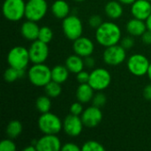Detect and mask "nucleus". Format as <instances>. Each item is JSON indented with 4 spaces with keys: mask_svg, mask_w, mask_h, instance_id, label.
<instances>
[{
    "mask_svg": "<svg viewBox=\"0 0 151 151\" xmlns=\"http://www.w3.org/2000/svg\"><path fill=\"white\" fill-rule=\"evenodd\" d=\"M121 35L120 27L117 24L111 21H106L103 22L101 26L96 28L95 35L96 42L100 45L107 48L119 44L121 41Z\"/></svg>",
    "mask_w": 151,
    "mask_h": 151,
    "instance_id": "f257e3e1",
    "label": "nucleus"
},
{
    "mask_svg": "<svg viewBox=\"0 0 151 151\" xmlns=\"http://www.w3.org/2000/svg\"><path fill=\"white\" fill-rule=\"evenodd\" d=\"M28 80L36 87H45L51 81V69L44 63L34 64L28 70Z\"/></svg>",
    "mask_w": 151,
    "mask_h": 151,
    "instance_id": "f03ea898",
    "label": "nucleus"
},
{
    "mask_svg": "<svg viewBox=\"0 0 151 151\" xmlns=\"http://www.w3.org/2000/svg\"><path fill=\"white\" fill-rule=\"evenodd\" d=\"M38 127L44 134H58L63 128V122L54 113H42L38 119Z\"/></svg>",
    "mask_w": 151,
    "mask_h": 151,
    "instance_id": "7ed1b4c3",
    "label": "nucleus"
},
{
    "mask_svg": "<svg viewBox=\"0 0 151 151\" xmlns=\"http://www.w3.org/2000/svg\"><path fill=\"white\" fill-rule=\"evenodd\" d=\"M4 17L9 21H19L25 17L26 3L24 0H4L3 4Z\"/></svg>",
    "mask_w": 151,
    "mask_h": 151,
    "instance_id": "20e7f679",
    "label": "nucleus"
},
{
    "mask_svg": "<svg viewBox=\"0 0 151 151\" xmlns=\"http://www.w3.org/2000/svg\"><path fill=\"white\" fill-rule=\"evenodd\" d=\"M30 61L29 52L25 47L15 46L7 55V62L10 66L19 70H26Z\"/></svg>",
    "mask_w": 151,
    "mask_h": 151,
    "instance_id": "39448f33",
    "label": "nucleus"
},
{
    "mask_svg": "<svg viewBox=\"0 0 151 151\" xmlns=\"http://www.w3.org/2000/svg\"><path fill=\"white\" fill-rule=\"evenodd\" d=\"M62 29L67 39L74 41L82 35V21L76 15H69L63 19Z\"/></svg>",
    "mask_w": 151,
    "mask_h": 151,
    "instance_id": "423d86ee",
    "label": "nucleus"
},
{
    "mask_svg": "<svg viewBox=\"0 0 151 151\" xmlns=\"http://www.w3.org/2000/svg\"><path fill=\"white\" fill-rule=\"evenodd\" d=\"M47 11L48 4L46 0H28L26 3L25 17L27 19L37 22L45 17Z\"/></svg>",
    "mask_w": 151,
    "mask_h": 151,
    "instance_id": "0eeeda50",
    "label": "nucleus"
},
{
    "mask_svg": "<svg viewBox=\"0 0 151 151\" xmlns=\"http://www.w3.org/2000/svg\"><path fill=\"white\" fill-rule=\"evenodd\" d=\"M150 62L148 58L142 54H134L127 59V68L129 72L137 77L144 76L148 73Z\"/></svg>",
    "mask_w": 151,
    "mask_h": 151,
    "instance_id": "6e6552de",
    "label": "nucleus"
},
{
    "mask_svg": "<svg viewBox=\"0 0 151 151\" xmlns=\"http://www.w3.org/2000/svg\"><path fill=\"white\" fill-rule=\"evenodd\" d=\"M111 81V75L105 68H96L89 75L88 84L96 91H103L106 89Z\"/></svg>",
    "mask_w": 151,
    "mask_h": 151,
    "instance_id": "1a4fd4ad",
    "label": "nucleus"
},
{
    "mask_svg": "<svg viewBox=\"0 0 151 151\" xmlns=\"http://www.w3.org/2000/svg\"><path fill=\"white\" fill-rule=\"evenodd\" d=\"M126 50H127L124 49L120 44L107 47L104 51L103 59L104 63L108 65H119L122 64L127 58Z\"/></svg>",
    "mask_w": 151,
    "mask_h": 151,
    "instance_id": "9d476101",
    "label": "nucleus"
},
{
    "mask_svg": "<svg viewBox=\"0 0 151 151\" xmlns=\"http://www.w3.org/2000/svg\"><path fill=\"white\" fill-rule=\"evenodd\" d=\"M28 52L30 61L33 64H42L47 60L50 50L48 43L37 39L32 42L28 49Z\"/></svg>",
    "mask_w": 151,
    "mask_h": 151,
    "instance_id": "9b49d317",
    "label": "nucleus"
},
{
    "mask_svg": "<svg viewBox=\"0 0 151 151\" xmlns=\"http://www.w3.org/2000/svg\"><path fill=\"white\" fill-rule=\"evenodd\" d=\"M83 127L84 124L81 118L73 114L67 115L63 122V128L65 133L71 137L79 136L83 130Z\"/></svg>",
    "mask_w": 151,
    "mask_h": 151,
    "instance_id": "f8f14e48",
    "label": "nucleus"
},
{
    "mask_svg": "<svg viewBox=\"0 0 151 151\" xmlns=\"http://www.w3.org/2000/svg\"><path fill=\"white\" fill-rule=\"evenodd\" d=\"M81 118L85 127L92 128L97 127L101 123L103 119V112L100 108L92 105L84 110Z\"/></svg>",
    "mask_w": 151,
    "mask_h": 151,
    "instance_id": "ddd939ff",
    "label": "nucleus"
},
{
    "mask_svg": "<svg viewBox=\"0 0 151 151\" xmlns=\"http://www.w3.org/2000/svg\"><path fill=\"white\" fill-rule=\"evenodd\" d=\"M37 151H59L62 144L57 134H44L36 142Z\"/></svg>",
    "mask_w": 151,
    "mask_h": 151,
    "instance_id": "4468645a",
    "label": "nucleus"
},
{
    "mask_svg": "<svg viewBox=\"0 0 151 151\" xmlns=\"http://www.w3.org/2000/svg\"><path fill=\"white\" fill-rule=\"evenodd\" d=\"M73 49L75 54L81 56V58H86L93 54L95 45L91 39L85 36H81L73 41Z\"/></svg>",
    "mask_w": 151,
    "mask_h": 151,
    "instance_id": "2eb2a0df",
    "label": "nucleus"
},
{
    "mask_svg": "<svg viewBox=\"0 0 151 151\" xmlns=\"http://www.w3.org/2000/svg\"><path fill=\"white\" fill-rule=\"evenodd\" d=\"M131 13L134 18L146 20L151 14V2L149 0H136L131 5Z\"/></svg>",
    "mask_w": 151,
    "mask_h": 151,
    "instance_id": "dca6fc26",
    "label": "nucleus"
},
{
    "mask_svg": "<svg viewBox=\"0 0 151 151\" xmlns=\"http://www.w3.org/2000/svg\"><path fill=\"white\" fill-rule=\"evenodd\" d=\"M39 31H40V27H38L36 22L29 19L25 21L20 27V33L22 36L26 40L31 42H34L38 39Z\"/></svg>",
    "mask_w": 151,
    "mask_h": 151,
    "instance_id": "f3484780",
    "label": "nucleus"
},
{
    "mask_svg": "<svg viewBox=\"0 0 151 151\" xmlns=\"http://www.w3.org/2000/svg\"><path fill=\"white\" fill-rule=\"evenodd\" d=\"M126 28L129 35L132 36H142L144 34V32L148 29L146 21L136 18L130 19L127 23Z\"/></svg>",
    "mask_w": 151,
    "mask_h": 151,
    "instance_id": "a211bd4d",
    "label": "nucleus"
},
{
    "mask_svg": "<svg viewBox=\"0 0 151 151\" xmlns=\"http://www.w3.org/2000/svg\"><path fill=\"white\" fill-rule=\"evenodd\" d=\"M95 89L88 83L80 84L76 90V98L82 104H88L92 101L94 97Z\"/></svg>",
    "mask_w": 151,
    "mask_h": 151,
    "instance_id": "6ab92c4d",
    "label": "nucleus"
},
{
    "mask_svg": "<svg viewBox=\"0 0 151 151\" xmlns=\"http://www.w3.org/2000/svg\"><path fill=\"white\" fill-rule=\"evenodd\" d=\"M51 12L57 19H64L70 13V5L65 0H56L51 5Z\"/></svg>",
    "mask_w": 151,
    "mask_h": 151,
    "instance_id": "aec40b11",
    "label": "nucleus"
},
{
    "mask_svg": "<svg viewBox=\"0 0 151 151\" xmlns=\"http://www.w3.org/2000/svg\"><path fill=\"white\" fill-rule=\"evenodd\" d=\"M65 66L70 73L77 74L78 73L82 71L85 66L84 59H82V58L77 54L71 55L65 60Z\"/></svg>",
    "mask_w": 151,
    "mask_h": 151,
    "instance_id": "412c9836",
    "label": "nucleus"
},
{
    "mask_svg": "<svg viewBox=\"0 0 151 151\" xmlns=\"http://www.w3.org/2000/svg\"><path fill=\"white\" fill-rule=\"evenodd\" d=\"M104 12L111 19H118L123 15L122 4L119 1H110L105 4Z\"/></svg>",
    "mask_w": 151,
    "mask_h": 151,
    "instance_id": "4be33fe9",
    "label": "nucleus"
},
{
    "mask_svg": "<svg viewBox=\"0 0 151 151\" xmlns=\"http://www.w3.org/2000/svg\"><path fill=\"white\" fill-rule=\"evenodd\" d=\"M69 70L67 67L62 65H55L51 69V80L58 82V83H64L67 81L69 77Z\"/></svg>",
    "mask_w": 151,
    "mask_h": 151,
    "instance_id": "5701e85b",
    "label": "nucleus"
},
{
    "mask_svg": "<svg viewBox=\"0 0 151 151\" xmlns=\"http://www.w3.org/2000/svg\"><path fill=\"white\" fill-rule=\"evenodd\" d=\"M22 124L20 121L13 119L11 120L6 127V134L11 139H16L22 132Z\"/></svg>",
    "mask_w": 151,
    "mask_h": 151,
    "instance_id": "b1692460",
    "label": "nucleus"
},
{
    "mask_svg": "<svg viewBox=\"0 0 151 151\" xmlns=\"http://www.w3.org/2000/svg\"><path fill=\"white\" fill-rule=\"evenodd\" d=\"M24 74H25V70H19V69L10 66L4 71V79L6 82L12 83V82L16 81L18 79L23 77Z\"/></svg>",
    "mask_w": 151,
    "mask_h": 151,
    "instance_id": "393cba45",
    "label": "nucleus"
},
{
    "mask_svg": "<svg viewBox=\"0 0 151 151\" xmlns=\"http://www.w3.org/2000/svg\"><path fill=\"white\" fill-rule=\"evenodd\" d=\"M45 93L48 96L51 97V98H55L60 96L61 92H62V88H61V84L58 83L54 81H50L45 87Z\"/></svg>",
    "mask_w": 151,
    "mask_h": 151,
    "instance_id": "a878e982",
    "label": "nucleus"
},
{
    "mask_svg": "<svg viewBox=\"0 0 151 151\" xmlns=\"http://www.w3.org/2000/svg\"><path fill=\"white\" fill-rule=\"evenodd\" d=\"M35 106L42 114L49 112L51 108V102L50 97L48 96H41L37 98L35 102Z\"/></svg>",
    "mask_w": 151,
    "mask_h": 151,
    "instance_id": "bb28decb",
    "label": "nucleus"
},
{
    "mask_svg": "<svg viewBox=\"0 0 151 151\" xmlns=\"http://www.w3.org/2000/svg\"><path fill=\"white\" fill-rule=\"evenodd\" d=\"M53 38V31L50 27H40V31H39V36L38 39L43 42L49 43L51 42Z\"/></svg>",
    "mask_w": 151,
    "mask_h": 151,
    "instance_id": "cd10ccee",
    "label": "nucleus"
},
{
    "mask_svg": "<svg viewBox=\"0 0 151 151\" xmlns=\"http://www.w3.org/2000/svg\"><path fill=\"white\" fill-rule=\"evenodd\" d=\"M105 148L96 141H88L86 142L82 147L81 151H104Z\"/></svg>",
    "mask_w": 151,
    "mask_h": 151,
    "instance_id": "c85d7f7f",
    "label": "nucleus"
},
{
    "mask_svg": "<svg viewBox=\"0 0 151 151\" xmlns=\"http://www.w3.org/2000/svg\"><path fill=\"white\" fill-rule=\"evenodd\" d=\"M92 102H93V105L96 106V107H98V108H102L103 106H104L106 104V102H107V97L106 96L102 93L101 91H99L97 94H96L92 99Z\"/></svg>",
    "mask_w": 151,
    "mask_h": 151,
    "instance_id": "c756f323",
    "label": "nucleus"
},
{
    "mask_svg": "<svg viewBox=\"0 0 151 151\" xmlns=\"http://www.w3.org/2000/svg\"><path fill=\"white\" fill-rule=\"evenodd\" d=\"M16 145L12 139H4L0 142V151H15Z\"/></svg>",
    "mask_w": 151,
    "mask_h": 151,
    "instance_id": "7c9ffc66",
    "label": "nucleus"
},
{
    "mask_svg": "<svg viewBox=\"0 0 151 151\" xmlns=\"http://www.w3.org/2000/svg\"><path fill=\"white\" fill-rule=\"evenodd\" d=\"M83 111H84V109H83V106H82V103H81L79 101L76 102V103H73L70 107V113L71 114L80 116V115L82 114Z\"/></svg>",
    "mask_w": 151,
    "mask_h": 151,
    "instance_id": "2f4dec72",
    "label": "nucleus"
},
{
    "mask_svg": "<svg viewBox=\"0 0 151 151\" xmlns=\"http://www.w3.org/2000/svg\"><path fill=\"white\" fill-rule=\"evenodd\" d=\"M120 45L126 49V50H129L131 48H133V46L134 45V40L133 38V36H126L123 39H121L120 41Z\"/></svg>",
    "mask_w": 151,
    "mask_h": 151,
    "instance_id": "473e14b6",
    "label": "nucleus"
},
{
    "mask_svg": "<svg viewBox=\"0 0 151 151\" xmlns=\"http://www.w3.org/2000/svg\"><path fill=\"white\" fill-rule=\"evenodd\" d=\"M89 75H90V73H88L86 71H81L80 73H78L76 74V80L77 81L80 83V84H82V83H88V81H89Z\"/></svg>",
    "mask_w": 151,
    "mask_h": 151,
    "instance_id": "72a5a7b5",
    "label": "nucleus"
},
{
    "mask_svg": "<svg viewBox=\"0 0 151 151\" xmlns=\"http://www.w3.org/2000/svg\"><path fill=\"white\" fill-rule=\"evenodd\" d=\"M103 23V19L101 18V16L99 15H92L89 19H88V24L91 27H94V28H97L98 27L101 26V24Z\"/></svg>",
    "mask_w": 151,
    "mask_h": 151,
    "instance_id": "f704fd0d",
    "label": "nucleus"
},
{
    "mask_svg": "<svg viewBox=\"0 0 151 151\" xmlns=\"http://www.w3.org/2000/svg\"><path fill=\"white\" fill-rule=\"evenodd\" d=\"M61 150L63 151H80L81 150V148H80L77 144L73 142H67L64 146H62Z\"/></svg>",
    "mask_w": 151,
    "mask_h": 151,
    "instance_id": "c9c22d12",
    "label": "nucleus"
},
{
    "mask_svg": "<svg viewBox=\"0 0 151 151\" xmlns=\"http://www.w3.org/2000/svg\"><path fill=\"white\" fill-rule=\"evenodd\" d=\"M142 42L146 45H150L151 44V31L147 29L144 34L142 35Z\"/></svg>",
    "mask_w": 151,
    "mask_h": 151,
    "instance_id": "e433bc0d",
    "label": "nucleus"
},
{
    "mask_svg": "<svg viewBox=\"0 0 151 151\" xmlns=\"http://www.w3.org/2000/svg\"><path fill=\"white\" fill-rule=\"evenodd\" d=\"M84 63H85V65L88 68H92L95 66L96 65V60L94 58H92L91 56H88V57H86L84 58Z\"/></svg>",
    "mask_w": 151,
    "mask_h": 151,
    "instance_id": "4c0bfd02",
    "label": "nucleus"
},
{
    "mask_svg": "<svg viewBox=\"0 0 151 151\" xmlns=\"http://www.w3.org/2000/svg\"><path fill=\"white\" fill-rule=\"evenodd\" d=\"M143 96L146 100L151 101V83L147 85L143 89Z\"/></svg>",
    "mask_w": 151,
    "mask_h": 151,
    "instance_id": "58836bf2",
    "label": "nucleus"
},
{
    "mask_svg": "<svg viewBox=\"0 0 151 151\" xmlns=\"http://www.w3.org/2000/svg\"><path fill=\"white\" fill-rule=\"evenodd\" d=\"M23 151H37V149H36L35 145L31 144V145H29V146L26 147V148L23 150Z\"/></svg>",
    "mask_w": 151,
    "mask_h": 151,
    "instance_id": "ea45409f",
    "label": "nucleus"
},
{
    "mask_svg": "<svg viewBox=\"0 0 151 151\" xmlns=\"http://www.w3.org/2000/svg\"><path fill=\"white\" fill-rule=\"evenodd\" d=\"M119 2H120L122 4H130L132 5L136 0H118Z\"/></svg>",
    "mask_w": 151,
    "mask_h": 151,
    "instance_id": "a19ab883",
    "label": "nucleus"
},
{
    "mask_svg": "<svg viewBox=\"0 0 151 151\" xmlns=\"http://www.w3.org/2000/svg\"><path fill=\"white\" fill-rule=\"evenodd\" d=\"M145 21H146V25H147L148 29L151 31V14L149 16V18H148Z\"/></svg>",
    "mask_w": 151,
    "mask_h": 151,
    "instance_id": "79ce46f5",
    "label": "nucleus"
},
{
    "mask_svg": "<svg viewBox=\"0 0 151 151\" xmlns=\"http://www.w3.org/2000/svg\"><path fill=\"white\" fill-rule=\"evenodd\" d=\"M147 75H148L149 79L150 80V81H151V62H150V68H149V71H148Z\"/></svg>",
    "mask_w": 151,
    "mask_h": 151,
    "instance_id": "37998d69",
    "label": "nucleus"
},
{
    "mask_svg": "<svg viewBox=\"0 0 151 151\" xmlns=\"http://www.w3.org/2000/svg\"><path fill=\"white\" fill-rule=\"evenodd\" d=\"M75 2H78V3H81V2H84L85 0H74Z\"/></svg>",
    "mask_w": 151,
    "mask_h": 151,
    "instance_id": "c03bdc74",
    "label": "nucleus"
},
{
    "mask_svg": "<svg viewBox=\"0 0 151 151\" xmlns=\"http://www.w3.org/2000/svg\"><path fill=\"white\" fill-rule=\"evenodd\" d=\"M149 1H150V2H151V0H149Z\"/></svg>",
    "mask_w": 151,
    "mask_h": 151,
    "instance_id": "a18cd8bd",
    "label": "nucleus"
}]
</instances>
